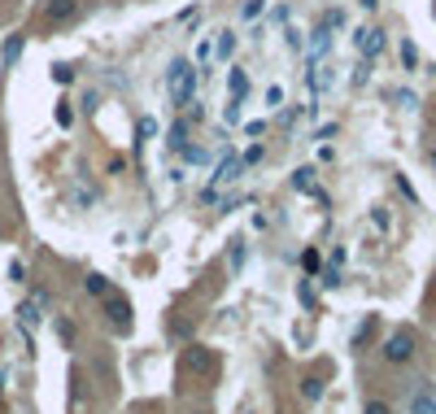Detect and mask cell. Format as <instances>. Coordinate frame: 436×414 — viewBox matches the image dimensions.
<instances>
[{
  "mask_svg": "<svg viewBox=\"0 0 436 414\" xmlns=\"http://www.w3.org/2000/svg\"><path fill=\"white\" fill-rule=\"evenodd\" d=\"M166 88H170V100H175V110L179 105H196V70L179 57L170 61V74H166Z\"/></svg>",
  "mask_w": 436,
  "mask_h": 414,
  "instance_id": "1",
  "label": "cell"
},
{
  "mask_svg": "<svg viewBox=\"0 0 436 414\" xmlns=\"http://www.w3.org/2000/svg\"><path fill=\"white\" fill-rule=\"evenodd\" d=\"M214 367H218V357L210 345H188L179 353V371L184 375H214Z\"/></svg>",
  "mask_w": 436,
  "mask_h": 414,
  "instance_id": "2",
  "label": "cell"
},
{
  "mask_svg": "<svg viewBox=\"0 0 436 414\" xmlns=\"http://www.w3.org/2000/svg\"><path fill=\"white\" fill-rule=\"evenodd\" d=\"M384 357H389L393 362V367H401V362H410V357H415V331H393L389 336V341H384Z\"/></svg>",
  "mask_w": 436,
  "mask_h": 414,
  "instance_id": "3",
  "label": "cell"
},
{
  "mask_svg": "<svg viewBox=\"0 0 436 414\" xmlns=\"http://www.w3.org/2000/svg\"><path fill=\"white\" fill-rule=\"evenodd\" d=\"M79 18V0H48L44 5V22L48 27H66V22Z\"/></svg>",
  "mask_w": 436,
  "mask_h": 414,
  "instance_id": "4",
  "label": "cell"
},
{
  "mask_svg": "<svg viewBox=\"0 0 436 414\" xmlns=\"http://www.w3.org/2000/svg\"><path fill=\"white\" fill-rule=\"evenodd\" d=\"M100 301H105V309H110V314H114V327L126 336V331H131V301H126L122 292H105V297H100Z\"/></svg>",
  "mask_w": 436,
  "mask_h": 414,
  "instance_id": "5",
  "label": "cell"
},
{
  "mask_svg": "<svg viewBox=\"0 0 436 414\" xmlns=\"http://www.w3.org/2000/svg\"><path fill=\"white\" fill-rule=\"evenodd\" d=\"M353 40H358V53H363L367 61H371V57H379V48H384V31H379V27H363Z\"/></svg>",
  "mask_w": 436,
  "mask_h": 414,
  "instance_id": "6",
  "label": "cell"
},
{
  "mask_svg": "<svg viewBox=\"0 0 436 414\" xmlns=\"http://www.w3.org/2000/svg\"><path fill=\"white\" fill-rule=\"evenodd\" d=\"M410 414H436V393L432 388H419V393L410 397Z\"/></svg>",
  "mask_w": 436,
  "mask_h": 414,
  "instance_id": "7",
  "label": "cell"
},
{
  "mask_svg": "<svg viewBox=\"0 0 436 414\" xmlns=\"http://www.w3.org/2000/svg\"><path fill=\"white\" fill-rule=\"evenodd\" d=\"M236 170H240V162H236V158H227V162L218 166V175H214V188H218V184H232Z\"/></svg>",
  "mask_w": 436,
  "mask_h": 414,
  "instance_id": "8",
  "label": "cell"
},
{
  "mask_svg": "<svg viewBox=\"0 0 436 414\" xmlns=\"http://www.w3.org/2000/svg\"><path fill=\"white\" fill-rule=\"evenodd\" d=\"M301 397H305V401H319V397H323V379H314V375L301 379Z\"/></svg>",
  "mask_w": 436,
  "mask_h": 414,
  "instance_id": "9",
  "label": "cell"
},
{
  "mask_svg": "<svg viewBox=\"0 0 436 414\" xmlns=\"http://www.w3.org/2000/svg\"><path fill=\"white\" fill-rule=\"evenodd\" d=\"M170 148H188V122H175L170 126Z\"/></svg>",
  "mask_w": 436,
  "mask_h": 414,
  "instance_id": "10",
  "label": "cell"
},
{
  "mask_svg": "<svg viewBox=\"0 0 436 414\" xmlns=\"http://www.w3.org/2000/svg\"><path fill=\"white\" fill-rule=\"evenodd\" d=\"M232 53H236V35H232V31H223V35H218V57L227 61Z\"/></svg>",
  "mask_w": 436,
  "mask_h": 414,
  "instance_id": "11",
  "label": "cell"
},
{
  "mask_svg": "<svg viewBox=\"0 0 436 414\" xmlns=\"http://www.w3.org/2000/svg\"><path fill=\"white\" fill-rule=\"evenodd\" d=\"M227 83H232V100H240V96H244V88H249L244 70H232V79H227Z\"/></svg>",
  "mask_w": 436,
  "mask_h": 414,
  "instance_id": "12",
  "label": "cell"
},
{
  "mask_svg": "<svg viewBox=\"0 0 436 414\" xmlns=\"http://www.w3.org/2000/svg\"><path fill=\"white\" fill-rule=\"evenodd\" d=\"M0 57H5V66H13V61H18V57H22V40H18V35H13V40H9V44H5V53H0Z\"/></svg>",
  "mask_w": 436,
  "mask_h": 414,
  "instance_id": "13",
  "label": "cell"
},
{
  "mask_svg": "<svg viewBox=\"0 0 436 414\" xmlns=\"http://www.w3.org/2000/svg\"><path fill=\"white\" fill-rule=\"evenodd\" d=\"M88 292H92V297H105V292H110V283L100 279V275H88Z\"/></svg>",
  "mask_w": 436,
  "mask_h": 414,
  "instance_id": "14",
  "label": "cell"
},
{
  "mask_svg": "<svg viewBox=\"0 0 436 414\" xmlns=\"http://www.w3.org/2000/svg\"><path fill=\"white\" fill-rule=\"evenodd\" d=\"M310 175H314V170H297V175H293V184H297L301 192H310V188H314V179H310Z\"/></svg>",
  "mask_w": 436,
  "mask_h": 414,
  "instance_id": "15",
  "label": "cell"
},
{
  "mask_svg": "<svg viewBox=\"0 0 436 414\" xmlns=\"http://www.w3.org/2000/svg\"><path fill=\"white\" fill-rule=\"evenodd\" d=\"M262 13V0H244L240 5V18H258Z\"/></svg>",
  "mask_w": 436,
  "mask_h": 414,
  "instance_id": "16",
  "label": "cell"
},
{
  "mask_svg": "<svg viewBox=\"0 0 436 414\" xmlns=\"http://www.w3.org/2000/svg\"><path fill=\"white\" fill-rule=\"evenodd\" d=\"M22 319H27V323H35V319H40V301H35V297L22 305Z\"/></svg>",
  "mask_w": 436,
  "mask_h": 414,
  "instance_id": "17",
  "label": "cell"
},
{
  "mask_svg": "<svg viewBox=\"0 0 436 414\" xmlns=\"http://www.w3.org/2000/svg\"><path fill=\"white\" fill-rule=\"evenodd\" d=\"M401 61H406V66H415V61H419V53H415V44H401Z\"/></svg>",
  "mask_w": 436,
  "mask_h": 414,
  "instance_id": "18",
  "label": "cell"
},
{
  "mask_svg": "<svg viewBox=\"0 0 436 414\" xmlns=\"http://www.w3.org/2000/svg\"><path fill=\"white\" fill-rule=\"evenodd\" d=\"M301 262H305V271H319V253H314V249H305Z\"/></svg>",
  "mask_w": 436,
  "mask_h": 414,
  "instance_id": "19",
  "label": "cell"
},
{
  "mask_svg": "<svg viewBox=\"0 0 436 414\" xmlns=\"http://www.w3.org/2000/svg\"><path fill=\"white\" fill-rule=\"evenodd\" d=\"M367 414H393L389 401H367Z\"/></svg>",
  "mask_w": 436,
  "mask_h": 414,
  "instance_id": "20",
  "label": "cell"
},
{
  "mask_svg": "<svg viewBox=\"0 0 436 414\" xmlns=\"http://www.w3.org/2000/svg\"><path fill=\"white\" fill-rule=\"evenodd\" d=\"M153 131H158V122H153V118H140V140L153 136Z\"/></svg>",
  "mask_w": 436,
  "mask_h": 414,
  "instance_id": "21",
  "label": "cell"
},
{
  "mask_svg": "<svg viewBox=\"0 0 436 414\" xmlns=\"http://www.w3.org/2000/svg\"><path fill=\"white\" fill-rule=\"evenodd\" d=\"M53 79H57V83H70V66H53Z\"/></svg>",
  "mask_w": 436,
  "mask_h": 414,
  "instance_id": "22",
  "label": "cell"
},
{
  "mask_svg": "<svg viewBox=\"0 0 436 414\" xmlns=\"http://www.w3.org/2000/svg\"><path fill=\"white\" fill-rule=\"evenodd\" d=\"M363 5H367V9H375V5H379V0H363Z\"/></svg>",
  "mask_w": 436,
  "mask_h": 414,
  "instance_id": "23",
  "label": "cell"
},
{
  "mask_svg": "<svg viewBox=\"0 0 436 414\" xmlns=\"http://www.w3.org/2000/svg\"><path fill=\"white\" fill-rule=\"evenodd\" d=\"M432 301H436V292H432Z\"/></svg>",
  "mask_w": 436,
  "mask_h": 414,
  "instance_id": "24",
  "label": "cell"
}]
</instances>
